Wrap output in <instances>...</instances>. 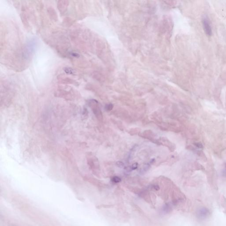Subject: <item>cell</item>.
<instances>
[{"label":"cell","mask_w":226,"mask_h":226,"mask_svg":"<svg viewBox=\"0 0 226 226\" xmlns=\"http://www.w3.org/2000/svg\"><path fill=\"white\" fill-rule=\"evenodd\" d=\"M202 23L203 28L206 35L209 36H211L212 34V30L208 20L206 18L204 19L203 20Z\"/></svg>","instance_id":"7a4b0ae2"},{"label":"cell","mask_w":226,"mask_h":226,"mask_svg":"<svg viewBox=\"0 0 226 226\" xmlns=\"http://www.w3.org/2000/svg\"><path fill=\"white\" fill-rule=\"evenodd\" d=\"M121 179L118 176H115L112 179V181L115 183H119L121 182Z\"/></svg>","instance_id":"8992f818"},{"label":"cell","mask_w":226,"mask_h":226,"mask_svg":"<svg viewBox=\"0 0 226 226\" xmlns=\"http://www.w3.org/2000/svg\"><path fill=\"white\" fill-rule=\"evenodd\" d=\"M88 104L97 118H98V119H102V115L98 102L95 100L92 99L89 100Z\"/></svg>","instance_id":"6da1fadb"},{"label":"cell","mask_w":226,"mask_h":226,"mask_svg":"<svg viewBox=\"0 0 226 226\" xmlns=\"http://www.w3.org/2000/svg\"><path fill=\"white\" fill-rule=\"evenodd\" d=\"M209 215V211L207 208H203L199 210L198 212V215L199 218L201 219H204L207 217Z\"/></svg>","instance_id":"3957f363"},{"label":"cell","mask_w":226,"mask_h":226,"mask_svg":"<svg viewBox=\"0 0 226 226\" xmlns=\"http://www.w3.org/2000/svg\"><path fill=\"white\" fill-rule=\"evenodd\" d=\"M64 71L66 73L69 75H75V72L73 69L71 68L66 67L64 69Z\"/></svg>","instance_id":"5b68a950"},{"label":"cell","mask_w":226,"mask_h":226,"mask_svg":"<svg viewBox=\"0 0 226 226\" xmlns=\"http://www.w3.org/2000/svg\"><path fill=\"white\" fill-rule=\"evenodd\" d=\"M68 1H59L58 3V8L60 11L64 12L66 11L68 6Z\"/></svg>","instance_id":"277c9868"},{"label":"cell","mask_w":226,"mask_h":226,"mask_svg":"<svg viewBox=\"0 0 226 226\" xmlns=\"http://www.w3.org/2000/svg\"><path fill=\"white\" fill-rule=\"evenodd\" d=\"M138 167V164L137 163H135L134 164H133L132 166V170H134L137 169V168Z\"/></svg>","instance_id":"9c48e42d"},{"label":"cell","mask_w":226,"mask_h":226,"mask_svg":"<svg viewBox=\"0 0 226 226\" xmlns=\"http://www.w3.org/2000/svg\"><path fill=\"white\" fill-rule=\"evenodd\" d=\"M113 105L112 104H107L105 106V109L107 111H110L113 109Z\"/></svg>","instance_id":"52a82bcc"},{"label":"cell","mask_w":226,"mask_h":226,"mask_svg":"<svg viewBox=\"0 0 226 226\" xmlns=\"http://www.w3.org/2000/svg\"><path fill=\"white\" fill-rule=\"evenodd\" d=\"M154 188H155V189L156 190H159V187L157 185H155L154 186Z\"/></svg>","instance_id":"8fae6325"},{"label":"cell","mask_w":226,"mask_h":226,"mask_svg":"<svg viewBox=\"0 0 226 226\" xmlns=\"http://www.w3.org/2000/svg\"><path fill=\"white\" fill-rule=\"evenodd\" d=\"M72 56H74V57H77L78 58L79 56V54L76 53H72Z\"/></svg>","instance_id":"30bf717a"},{"label":"cell","mask_w":226,"mask_h":226,"mask_svg":"<svg viewBox=\"0 0 226 226\" xmlns=\"http://www.w3.org/2000/svg\"><path fill=\"white\" fill-rule=\"evenodd\" d=\"M117 165L119 166V167L122 168L124 167V164L122 162L118 161L117 162Z\"/></svg>","instance_id":"ba28073f"}]
</instances>
